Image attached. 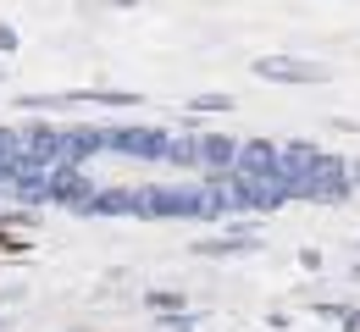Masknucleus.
<instances>
[{"instance_id": "f257e3e1", "label": "nucleus", "mask_w": 360, "mask_h": 332, "mask_svg": "<svg viewBox=\"0 0 360 332\" xmlns=\"http://www.w3.org/2000/svg\"><path fill=\"white\" fill-rule=\"evenodd\" d=\"M261 78H283V84H316V78H321V67H311V61H283V55H271V61H261Z\"/></svg>"}, {"instance_id": "f03ea898", "label": "nucleus", "mask_w": 360, "mask_h": 332, "mask_svg": "<svg viewBox=\"0 0 360 332\" xmlns=\"http://www.w3.org/2000/svg\"><path fill=\"white\" fill-rule=\"evenodd\" d=\"M17 39H11V28H0V50H11Z\"/></svg>"}]
</instances>
